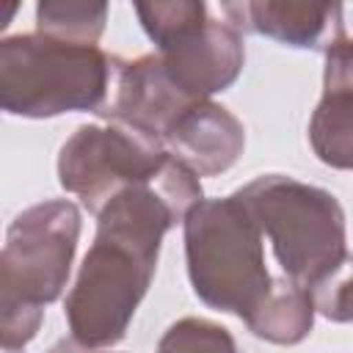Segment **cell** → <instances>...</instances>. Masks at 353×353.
Returning a JSON list of instances; mask_svg holds the SVG:
<instances>
[{
	"label": "cell",
	"instance_id": "5b68a950",
	"mask_svg": "<svg viewBox=\"0 0 353 353\" xmlns=\"http://www.w3.org/2000/svg\"><path fill=\"white\" fill-rule=\"evenodd\" d=\"M251 210L287 279L312 287L334 270L345 248V210L334 193L284 174H265L234 190Z\"/></svg>",
	"mask_w": 353,
	"mask_h": 353
},
{
	"label": "cell",
	"instance_id": "52a82bcc",
	"mask_svg": "<svg viewBox=\"0 0 353 353\" xmlns=\"http://www.w3.org/2000/svg\"><path fill=\"white\" fill-rule=\"evenodd\" d=\"M174 85L193 102H204L226 91L243 72V33L229 19L207 17L199 28L157 50Z\"/></svg>",
	"mask_w": 353,
	"mask_h": 353
},
{
	"label": "cell",
	"instance_id": "6da1fadb",
	"mask_svg": "<svg viewBox=\"0 0 353 353\" xmlns=\"http://www.w3.org/2000/svg\"><path fill=\"white\" fill-rule=\"evenodd\" d=\"M201 199L199 174L171 154L152 182L119 190L99 210L94 243L63 301L74 345L99 350L124 339L152 284L165 232Z\"/></svg>",
	"mask_w": 353,
	"mask_h": 353
},
{
	"label": "cell",
	"instance_id": "4fadbf2b",
	"mask_svg": "<svg viewBox=\"0 0 353 353\" xmlns=\"http://www.w3.org/2000/svg\"><path fill=\"white\" fill-rule=\"evenodd\" d=\"M108 22L105 3L88 0H41L36 6V33L66 44L94 47Z\"/></svg>",
	"mask_w": 353,
	"mask_h": 353
},
{
	"label": "cell",
	"instance_id": "ac0fdd59",
	"mask_svg": "<svg viewBox=\"0 0 353 353\" xmlns=\"http://www.w3.org/2000/svg\"><path fill=\"white\" fill-rule=\"evenodd\" d=\"M3 353H25V350H3Z\"/></svg>",
	"mask_w": 353,
	"mask_h": 353
},
{
	"label": "cell",
	"instance_id": "8992f818",
	"mask_svg": "<svg viewBox=\"0 0 353 353\" xmlns=\"http://www.w3.org/2000/svg\"><path fill=\"white\" fill-rule=\"evenodd\" d=\"M160 138L124 124H83L58 154V182L94 215L124 188L152 182L168 163Z\"/></svg>",
	"mask_w": 353,
	"mask_h": 353
},
{
	"label": "cell",
	"instance_id": "5bb4252c",
	"mask_svg": "<svg viewBox=\"0 0 353 353\" xmlns=\"http://www.w3.org/2000/svg\"><path fill=\"white\" fill-rule=\"evenodd\" d=\"M135 14L146 36L157 44V50H163L179 36L199 28L210 17V8L201 0H154V3H135Z\"/></svg>",
	"mask_w": 353,
	"mask_h": 353
},
{
	"label": "cell",
	"instance_id": "9a60e30c",
	"mask_svg": "<svg viewBox=\"0 0 353 353\" xmlns=\"http://www.w3.org/2000/svg\"><path fill=\"white\" fill-rule=\"evenodd\" d=\"M157 353H237V345L229 328L221 323L204 317H182L160 336Z\"/></svg>",
	"mask_w": 353,
	"mask_h": 353
},
{
	"label": "cell",
	"instance_id": "3957f363",
	"mask_svg": "<svg viewBox=\"0 0 353 353\" xmlns=\"http://www.w3.org/2000/svg\"><path fill=\"white\" fill-rule=\"evenodd\" d=\"M193 292L210 309L245 320L273 287L262 229L237 193L201 199L182 221Z\"/></svg>",
	"mask_w": 353,
	"mask_h": 353
},
{
	"label": "cell",
	"instance_id": "277c9868",
	"mask_svg": "<svg viewBox=\"0 0 353 353\" xmlns=\"http://www.w3.org/2000/svg\"><path fill=\"white\" fill-rule=\"evenodd\" d=\"M110 77L113 58L97 44H66L41 33H17L0 41V108L8 116L99 113L108 102Z\"/></svg>",
	"mask_w": 353,
	"mask_h": 353
},
{
	"label": "cell",
	"instance_id": "e0dca14e",
	"mask_svg": "<svg viewBox=\"0 0 353 353\" xmlns=\"http://www.w3.org/2000/svg\"><path fill=\"white\" fill-rule=\"evenodd\" d=\"M323 88L328 94H353V39L336 41L325 52Z\"/></svg>",
	"mask_w": 353,
	"mask_h": 353
},
{
	"label": "cell",
	"instance_id": "9c48e42d",
	"mask_svg": "<svg viewBox=\"0 0 353 353\" xmlns=\"http://www.w3.org/2000/svg\"><path fill=\"white\" fill-rule=\"evenodd\" d=\"M221 11L243 33L254 30L287 47L328 52L345 39L339 3H295V0H251L221 3Z\"/></svg>",
	"mask_w": 353,
	"mask_h": 353
},
{
	"label": "cell",
	"instance_id": "7c38bea8",
	"mask_svg": "<svg viewBox=\"0 0 353 353\" xmlns=\"http://www.w3.org/2000/svg\"><path fill=\"white\" fill-rule=\"evenodd\" d=\"M309 143L325 165L353 171V94L323 91L309 121Z\"/></svg>",
	"mask_w": 353,
	"mask_h": 353
},
{
	"label": "cell",
	"instance_id": "ba28073f",
	"mask_svg": "<svg viewBox=\"0 0 353 353\" xmlns=\"http://www.w3.org/2000/svg\"><path fill=\"white\" fill-rule=\"evenodd\" d=\"M196 105L168 77L157 52L141 58H113L110 99L99 110L113 124L132 127L152 138H165L171 124Z\"/></svg>",
	"mask_w": 353,
	"mask_h": 353
},
{
	"label": "cell",
	"instance_id": "30bf717a",
	"mask_svg": "<svg viewBox=\"0 0 353 353\" xmlns=\"http://www.w3.org/2000/svg\"><path fill=\"white\" fill-rule=\"evenodd\" d=\"M168 154L185 163L199 176L229 171L245 149L243 121L223 105L204 99L190 105L163 138Z\"/></svg>",
	"mask_w": 353,
	"mask_h": 353
},
{
	"label": "cell",
	"instance_id": "7a4b0ae2",
	"mask_svg": "<svg viewBox=\"0 0 353 353\" xmlns=\"http://www.w3.org/2000/svg\"><path fill=\"white\" fill-rule=\"evenodd\" d=\"M80 237V210L66 199L22 210L0 251V347L22 350L39 331L44 306L66 290Z\"/></svg>",
	"mask_w": 353,
	"mask_h": 353
},
{
	"label": "cell",
	"instance_id": "2e32d148",
	"mask_svg": "<svg viewBox=\"0 0 353 353\" xmlns=\"http://www.w3.org/2000/svg\"><path fill=\"white\" fill-rule=\"evenodd\" d=\"M314 309L334 323H353V254H345L342 262L317 279L312 287Z\"/></svg>",
	"mask_w": 353,
	"mask_h": 353
},
{
	"label": "cell",
	"instance_id": "8fae6325",
	"mask_svg": "<svg viewBox=\"0 0 353 353\" xmlns=\"http://www.w3.org/2000/svg\"><path fill=\"white\" fill-rule=\"evenodd\" d=\"M314 301L312 292L292 279H273L270 292L262 303L243 320L248 331L273 345H298L309 336L314 325Z\"/></svg>",
	"mask_w": 353,
	"mask_h": 353
}]
</instances>
